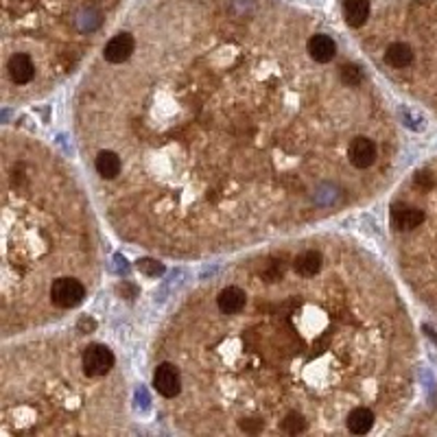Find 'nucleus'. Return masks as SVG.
<instances>
[{
	"label": "nucleus",
	"instance_id": "1",
	"mask_svg": "<svg viewBox=\"0 0 437 437\" xmlns=\"http://www.w3.org/2000/svg\"><path fill=\"white\" fill-rule=\"evenodd\" d=\"M48 293H50V302L57 308L68 311V308H75L83 302L85 286L75 278H57V280H53Z\"/></svg>",
	"mask_w": 437,
	"mask_h": 437
},
{
	"label": "nucleus",
	"instance_id": "2",
	"mask_svg": "<svg viewBox=\"0 0 437 437\" xmlns=\"http://www.w3.org/2000/svg\"><path fill=\"white\" fill-rule=\"evenodd\" d=\"M81 367L85 372V376L90 378H101L105 376L112 367H114V355L107 345L95 343V345H87L81 355Z\"/></svg>",
	"mask_w": 437,
	"mask_h": 437
},
{
	"label": "nucleus",
	"instance_id": "3",
	"mask_svg": "<svg viewBox=\"0 0 437 437\" xmlns=\"http://www.w3.org/2000/svg\"><path fill=\"white\" fill-rule=\"evenodd\" d=\"M153 389L162 398H175L182 392V374L173 363H160L153 372Z\"/></svg>",
	"mask_w": 437,
	"mask_h": 437
},
{
	"label": "nucleus",
	"instance_id": "4",
	"mask_svg": "<svg viewBox=\"0 0 437 437\" xmlns=\"http://www.w3.org/2000/svg\"><path fill=\"white\" fill-rule=\"evenodd\" d=\"M136 53V40L131 33H119L114 36L105 48H103V57L107 64H114V66H121L125 62L131 60V55Z\"/></svg>",
	"mask_w": 437,
	"mask_h": 437
},
{
	"label": "nucleus",
	"instance_id": "5",
	"mask_svg": "<svg viewBox=\"0 0 437 437\" xmlns=\"http://www.w3.org/2000/svg\"><path fill=\"white\" fill-rule=\"evenodd\" d=\"M347 158L350 164L359 171H365L369 166H374L376 158H378V149H376V142L365 138V136H357L347 147Z\"/></svg>",
	"mask_w": 437,
	"mask_h": 437
},
{
	"label": "nucleus",
	"instance_id": "6",
	"mask_svg": "<svg viewBox=\"0 0 437 437\" xmlns=\"http://www.w3.org/2000/svg\"><path fill=\"white\" fill-rule=\"evenodd\" d=\"M424 223V210L418 206H409V203H394L392 206V225L396 230L409 232L416 230Z\"/></svg>",
	"mask_w": 437,
	"mask_h": 437
},
{
	"label": "nucleus",
	"instance_id": "7",
	"mask_svg": "<svg viewBox=\"0 0 437 437\" xmlns=\"http://www.w3.org/2000/svg\"><path fill=\"white\" fill-rule=\"evenodd\" d=\"M306 53L315 64H330L337 55V44L326 33H315L306 42Z\"/></svg>",
	"mask_w": 437,
	"mask_h": 437
},
{
	"label": "nucleus",
	"instance_id": "8",
	"mask_svg": "<svg viewBox=\"0 0 437 437\" xmlns=\"http://www.w3.org/2000/svg\"><path fill=\"white\" fill-rule=\"evenodd\" d=\"M7 72L11 77L14 83L18 85H26V83H31L33 77H36V64L31 60V55H26V53H14L9 57V62H7Z\"/></svg>",
	"mask_w": 437,
	"mask_h": 437
},
{
	"label": "nucleus",
	"instance_id": "9",
	"mask_svg": "<svg viewBox=\"0 0 437 437\" xmlns=\"http://www.w3.org/2000/svg\"><path fill=\"white\" fill-rule=\"evenodd\" d=\"M247 304V293L245 288L230 284L225 288H221V293L217 296V306L221 311V315H239Z\"/></svg>",
	"mask_w": 437,
	"mask_h": 437
},
{
	"label": "nucleus",
	"instance_id": "10",
	"mask_svg": "<svg viewBox=\"0 0 437 437\" xmlns=\"http://www.w3.org/2000/svg\"><path fill=\"white\" fill-rule=\"evenodd\" d=\"M376 424V416L369 406H355L350 409L347 418H345V428L352 433V435H367Z\"/></svg>",
	"mask_w": 437,
	"mask_h": 437
},
{
	"label": "nucleus",
	"instance_id": "11",
	"mask_svg": "<svg viewBox=\"0 0 437 437\" xmlns=\"http://www.w3.org/2000/svg\"><path fill=\"white\" fill-rule=\"evenodd\" d=\"M322 267H324V254L319 249H304L293 260V269L302 278H315L322 271Z\"/></svg>",
	"mask_w": 437,
	"mask_h": 437
},
{
	"label": "nucleus",
	"instance_id": "12",
	"mask_svg": "<svg viewBox=\"0 0 437 437\" xmlns=\"http://www.w3.org/2000/svg\"><path fill=\"white\" fill-rule=\"evenodd\" d=\"M414 57H416V53L406 42H392L385 48V62L389 68H396V70L409 68L414 64Z\"/></svg>",
	"mask_w": 437,
	"mask_h": 437
},
{
	"label": "nucleus",
	"instance_id": "13",
	"mask_svg": "<svg viewBox=\"0 0 437 437\" xmlns=\"http://www.w3.org/2000/svg\"><path fill=\"white\" fill-rule=\"evenodd\" d=\"M369 9H372L369 0H343V18L347 26L352 28H361L367 24Z\"/></svg>",
	"mask_w": 437,
	"mask_h": 437
},
{
	"label": "nucleus",
	"instance_id": "14",
	"mask_svg": "<svg viewBox=\"0 0 437 437\" xmlns=\"http://www.w3.org/2000/svg\"><path fill=\"white\" fill-rule=\"evenodd\" d=\"M95 168L103 180H116L123 171V160L116 151H101L95 158Z\"/></svg>",
	"mask_w": 437,
	"mask_h": 437
},
{
	"label": "nucleus",
	"instance_id": "15",
	"mask_svg": "<svg viewBox=\"0 0 437 437\" xmlns=\"http://www.w3.org/2000/svg\"><path fill=\"white\" fill-rule=\"evenodd\" d=\"M280 431L284 435H302V433L308 431V420L300 411H288L280 420Z\"/></svg>",
	"mask_w": 437,
	"mask_h": 437
},
{
	"label": "nucleus",
	"instance_id": "16",
	"mask_svg": "<svg viewBox=\"0 0 437 437\" xmlns=\"http://www.w3.org/2000/svg\"><path fill=\"white\" fill-rule=\"evenodd\" d=\"M339 79L345 87H359V85H363L365 75H363L361 66H357V64H343L339 68Z\"/></svg>",
	"mask_w": 437,
	"mask_h": 437
},
{
	"label": "nucleus",
	"instance_id": "17",
	"mask_svg": "<svg viewBox=\"0 0 437 437\" xmlns=\"http://www.w3.org/2000/svg\"><path fill=\"white\" fill-rule=\"evenodd\" d=\"M136 267H138L140 274L151 276V278H158V276L164 274V265H162V262H158V260H153V258H142V260H138Z\"/></svg>",
	"mask_w": 437,
	"mask_h": 437
},
{
	"label": "nucleus",
	"instance_id": "18",
	"mask_svg": "<svg viewBox=\"0 0 437 437\" xmlns=\"http://www.w3.org/2000/svg\"><path fill=\"white\" fill-rule=\"evenodd\" d=\"M416 184L420 186V188H433V178H431V173H426V171H420L418 175H416Z\"/></svg>",
	"mask_w": 437,
	"mask_h": 437
},
{
	"label": "nucleus",
	"instance_id": "19",
	"mask_svg": "<svg viewBox=\"0 0 437 437\" xmlns=\"http://www.w3.org/2000/svg\"><path fill=\"white\" fill-rule=\"evenodd\" d=\"M79 328H87V330H95L97 328V324H95V319H90V317H83L81 322H79Z\"/></svg>",
	"mask_w": 437,
	"mask_h": 437
}]
</instances>
